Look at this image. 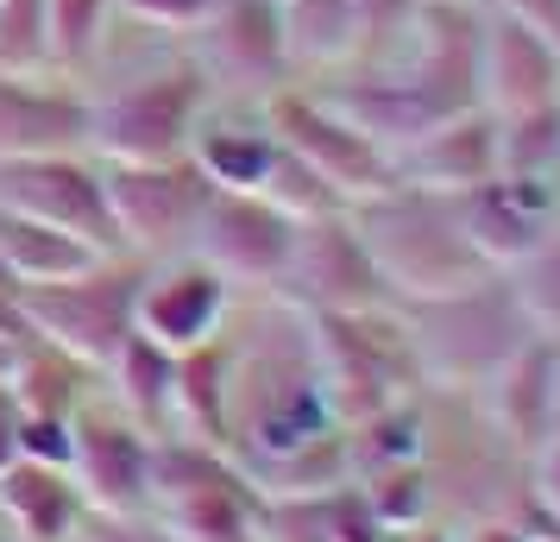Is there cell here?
I'll return each mask as SVG.
<instances>
[{
	"label": "cell",
	"instance_id": "12",
	"mask_svg": "<svg viewBox=\"0 0 560 542\" xmlns=\"http://www.w3.org/2000/svg\"><path fill=\"white\" fill-rule=\"evenodd\" d=\"M0 208L51 221V228L82 233L107 258H132L114 233L102 189V158L95 152H45V158H0Z\"/></svg>",
	"mask_w": 560,
	"mask_h": 542
},
{
	"label": "cell",
	"instance_id": "4",
	"mask_svg": "<svg viewBox=\"0 0 560 542\" xmlns=\"http://www.w3.org/2000/svg\"><path fill=\"white\" fill-rule=\"evenodd\" d=\"M308 335H315V366H322V385H328L340 429L409 397V391H422V366H416L397 303L353 315H308Z\"/></svg>",
	"mask_w": 560,
	"mask_h": 542
},
{
	"label": "cell",
	"instance_id": "34",
	"mask_svg": "<svg viewBox=\"0 0 560 542\" xmlns=\"http://www.w3.org/2000/svg\"><path fill=\"white\" fill-rule=\"evenodd\" d=\"M20 397H13V385L0 379V466L7 461H20Z\"/></svg>",
	"mask_w": 560,
	"mask_h": 542
},
{
	"label": "cell",
	"instance_id": "11",
	"mask_svg": "<svg viewBox=\"0 0 560 542\" xmlns=\"http://www.w3.org/2000/svg\"><path fill=\"white\" fill-rule=\"evenodd\" d=\"M278 297H290L303 315H353V310L397 303L347 208L340 215H315V221L296 228V253H290V272H283Z\"/></svg>",
	"mask_w": 560,
	"mask_h": 542
},
{
	"label": "cell",
	"instance_id": "18",
	"mask_svg": "<svg viewBox=\"0 0 560 542\" xmlns=\"http://www.w3.org/2000/svg\"><path fill=\"white\" fill-rule=\"evenodd\" d=\"M283 139L265 120V102H208V114L196 120L189 158L214 189H265L271 164H278Z\"/></svg>",
	"mask_w": 560,
	"mask_h": 542
},
{
	"label": "cell",
	"instance_id": "15",
	"mask_svg": "<svg viewBox=\"0 0 560 542\" xmlns=\"http://www.w3.org/2000/svg\"><path fill=\"white\" fill-rule=\"evenodd\" d=\"M89 82L32 70L0 77V158H45V152H89Z\"/></svg>",
	"mask_w": 560,
	"mask_h": 542
},
{
	"label": "cell",
	"instance_id": "9",
	"mask_svg": "<svg viewBox=\"0 0 560 542\" xmlns=\"http://www.w3.org/2000/svg\"><path fill=\"white\" fill-rule=\"evenodd\" d=\"M70 436H77V454H70V480H77L82 505L107 517H145L152 505V454L158 436L139 429L102 385L89 391L70 416Z\"/></svg>",
	"mask_w": 560,
	"mask_h": 542
},
{
	"label": "cell",
	"instance_id": "31",
	"mask_svg": "<svg viewBox=\"0 0 560 542\" xmlns=\"http://www.w3.org/2000/svg\"><path fill=\"white\" fill-rule=\"evenodd\" d=\"M77 542H177L158 517H107V511H89L82 517Z\"/></svg>",
	"mask_w": 560,
	"mask_h": 542
},
{
	"label": "cell",
	"instance_id": "16",
	"mask_svg": "<svg viewBox=\"0 0 560 542\" xmlns=\"http://www.w3.org/2000/svg\"><path fill=\"white\" fill-rule=\"evenodd\" d=\"M560 102V51L529 32L523 20L498 13L485 0V38H479V107L491 120L535 114Z\"/></svg>",
	"mask_w": 560,
	"mask_h": 542
},
{
	"label": "cell",
	"instance_id": "7",
	"mask_svg": "<svg viewBox=\"0 0 560 542\" xmlns=\"http://www.w3.org/2000/svg\"><path fill=\"white\" fill-rule=\"evenodd\" d=\"M102 189L114 233L132 258H177L196 240L214 183L196 171V158H171V164H114L102 158Z\"/></svg>",
	"mask_w": 560,
	"mask_h": 542
},
{
	"label": "cell",
	"instance_id": "19",
	"mask_svg": "<svg viewBox=\"0 0 560 542\" xmlns=\"http://www.w3.org/2000/svg\"><path fill=\"white\" fill-rule=\"evenodd\" d=\"M504 171L498 152V120L485 107H466L454 120H441L434 132H422L409 152H397V183H422V189H479Z\"/></svg>",
	"mask_w": 560,
	"mask_h": 542
},
{
	"label": "cell",
	"instance_id": "23",
	"mask_svg": "<svg viewBox=\"0 0 560 542\" xmlns=\"http://www.w3.org/2000/svg\"><path fill=\"white\" fill-rule=\"evenodd\" d=\"M102 246H89L82 233L51 228V221H32V215H13L0 208V272L7 285L26 290V285H63L89 265H102Z\"/></svg>",
	"mask_w": 560,
	"mask_h": 542
},
{
	"label": "cell",
	"instance_id": "38",
	"mask_svg": "<svg viewBox=\"0 0 560 542\" xmlns=\"http://www.w3.org/2000/svg\"><path fill=\"white\" fill-rule=\"evenodd\" d=\"M0 542H13V530H7V523H0Z\"/></svg>",
	"mask_w": 560,
	"mask_h": 542
},
{
	"label": "cell",
	"instance_id": "24",
	"mask_svg": "<svg viewBox=\"0 0 560 542\" xmlns=\"http://www.w3.org/2000/svg\"><path fill=\"white\" fill-rule=\"evenodd\" d=\"M107 379H114L107 397H114L139 429H152V436H171V429H177V354H171V347H158V341H145L132 328L127 347L107 360Z\"/></svg>",
	"mask_w": 560,
	"mask_h": 542
},
{
	"label": "cell",
	"instance_id": "17",
	"mask_svg": "<svg viewBox=\"0 0 560 542\" xmlns=\"http://www.w3.org/2000/svg\"><path fill=\"white\" fill-rule=\"evenodd\" d=\"M485 416L498 423V436L516 448V454H541L555 441V341L529 335L516 354H510L491 379L479 385Z\"/></svg>",
	"mask_w": 560,
	"mask_h": 542
},
{
	"label": "cell",
	"instance_id": "26",
	"mask_svg": "<svg viewBox=\"0 0 560 542\" xmlns=\"http://www.w3.org/2000/svg\"><path fill=\"white\" fill-rule=\"evenodd\" d=\"M498 152H504L510 177L560 183V102L535 107V114H510V120H498Z\"/></svg>",
	"mask_w": 560,
	"mask_h": 542
},
{
	"label": "cell",
	"instance_id": "3",
	"mask_svg": "<svg viewBox=\"0 0 560 542\" xmlns=\"http://www.w3.org/2000/svg\"><path fill=\"white\" fill-rule=\"evenodd\" d=\"M422 366V385H447V391H479L498 366L535 335L523 310H516V290L504 272H491L479 285L441 290V297H409L397 303Z\"/></svg>",
	"mask_w": 560,
	"mask_h": 542
},
{
	"label": "cell",
	"instance_id": "8",
	"mask_svg": "<svg viewBox=\"0 0 560 542\" xmlns=\"http://www.w3.org/2000/svg\"><path fill=\"white\" fill-rule=\"evenodd\" d=\"M183 51L196 57V70L221 102H265L296 82L290 51H283L278 0H214V13L183 38Z\"/></svg>",
	"mask_w": 560,
	"mask_h": 542
},
{
	"label": "cell",
	"instance_id": "27",
	"mask_svg": "<svg viewBox=\"0 0 560 542\" xmlns=\"http://www.w3.org/2000/svg\"><path fill=\"white\" fill-rule=\"evenodd\" d=\"M51 70V0H0V77Z\"/></svg>",
	"mask_w": 560,
	"mask_h": 542
},
{
	"label": "cell",
	"instance_id": "10",
	"mask_svg": "<svg viewBox=\"0 0 560 542\" xmlns=\"http://www.w3.org/2000/svg\"><path fill=\"white\" fill-rule=\"evenodd\" d=\"M296 215H283L271 196H258V189H214L202 208V221H196V240H189V253L214 265L221 278H228L240 297H253V290H278L283 272H290V253H296Z\"/></svg>",
	"mask_w": 560,
	"mask_h": 542
},
{
	"label": "cell",
	"instance_id": "20",
	"mask_svg": "<svg viewBox=\"0 0 560 542\" xmlns=\"http://www.w3.org/2000/svg\"><path fill=\"white\" fill-rule=\"evenodd\" d=\"M82 505L70 466H45V461H7L0 466V523L13 530V542H77Z\"/></svg>",
	"mask_w": 560,
	"mask_h": 542
},
{
	"label": "cell",
	"instance_id": "30",
	"mask_svg": "<svg viewBox=\"0 0 560 542\" xmlns=\"http://www.w3.org/2000/svg\"><path fill=\"white\" fill-rule=\"evenodd\" d=\"M70 454H77L70 416H45V411H26V416H20V461L70 466Z\"/></svg>",
	"mask_w": 560,
	"mask_h": 542
},
{
	"label": "cell",
	"instance_id": "21",
	"mask_svg": "<svg viewBox=\"0 0 560 542\" xmlns=\"http://www.w3.org/2000/svg\"><path fill=\"white\" fill-rule=\"evenodd\" d=\"M258 542H397V537L372 517V505L359 498V486H334V492L265 498Z\"/></svg>",
	"mask_w": 560,
	"mask_h": 542
},
{
	"label": "cell",
	"instance_id": "25",
	"mask_svg": "<svg viewBox=\"0 0 560 542\" xmlns=\"http://www.w3.org/2000/svg\"><path fill=\"white\" fill-rule=\"evenodd\" d=\"M114 32V0H51V70L89 82Z\"/></svg>",
	"mask_w": 560,
	"mask_h": 542
},
{
	"label": "cell",
	"instance_id": "33",
	"mask_svg": "<svg viewBox=\"0 0 560 542\" xmlns=\"http://www.w3.org/2000/svg\"><path fill=\"white\" fill-rule=\"evenodd\" d=\"M529 480H535V498H541V511L560 523V436L529 461Z\"/></svg>",
	"mask_w": 560,
	"mask_h": 542
},
{
	"label": "cell",
	"instance_id": "28",
	"mask_svg": "<svg viewBox=\"0 0 560 542\" xmlns=\"http://www.w3.org/2000/svg\"><path fill=\"white\" fill-rule=\"evenodd\" d=\"M504 278H510V290H516L523 322H529L535 335L560 341V233L548 240V246H535L523 265H510Z\"/></svg>",
	"mask_w": 560,
	"mask_h": 542
},
{
	"label": "cell",
	"instance_id": "6",
	"mask_svg": "<svg viewBox=\"0 0 560 542\" xmlns=\"http://www.w3.org/2000/svg\"><path fill=\"white\" fill-rule=\"evenodd\" d=\"M265 120L283 139V152L303 158L347 208L365 203V196H378L384 183H397V158L384 152L378 139H365L340 107L322 102L315 82H290L278 95H265Z\"/></svg>",
	"mask_w": 560,
	"mask_h": 542
},
{
	"label": "cell",
	"instance_id": "37",
	"mask_svg": "<svg viewBox=\"0 0 560 542\" xmlns=\"http://www.w3.org/2000/svg\"><path fill=\"white\" fill-rule=\"evenodd\" d=\"M555 436H560V341H555Z\"/></svg>",
	"mask_w": 560,
	"mask_h": 542
},
{
	"label": "cell",
	"instance_id": "14",
	"mask_svg": "<svg viewBox=\"0 0 560 542\" xmlns=\"http://www.w3.org/2000/svg\"><path fill=\"white\" fill-rule=\"evenodd\" d=\"M454 203H459V221H466V240L479 246L491 272L523 265L535 246H548L560 233V183H541V177L498 171L479 189H459Z\"/></svg>",
	"mask_w": 560,
	"mask_h": 542
},
{
	"label": "cell",
	"instance_id": "5",
	"mask_svg": "<svg viewBox=\"0 0 560 542\" xmlns=\"http://www.w3.org/2000/svg\"><path fill=\"white\" fill-rule=\"evenodd\" d=\"M139 272H145V258H102L77 278H63V285H26L20 290V315H26V328L38 341H51L70 360L107 372V360L132 335Z\"/></svg>",
	"mask_w": 560,
	"mask_h": 542
},
{
	"label": "cell",
	"instance_id": "35",
	"mask_svg": "<svg viewBox=\"0 0 560 542\" xmlns=\"http://www.w3.org/2000/svg\"><path fill=\"white\" fill-rule=\"evenodd\" d=\"M459 542H529V537L504 517H479V523H459Z\"/></svg>",
	"mask_w": 560,
	"mask_h": 542
},
{
	"label": "cell",
	"instance_id": "29",
	"mask_svg": "<svg viewBox=\"0 0 560 542\" xmlns=\"http://www.w3.org/2000/svg\"><path fill=\"white\" fill-rule=\"evenodd\" d=\"M114 13L132 20V26L164 32V38H189L214 13V0H114Z\"/></svg>",
	"mask_w": 560,
	"mask_h": 542
},
{
	"label": "cell",
	"instance_id": "22",
	"mask_svg": "<svg viewBox=\"0 0 560 542\" xmlns=\"http://www.w3.org/2000/svg\"><path fill=\"white\" fill-rule=\"evenodd\" d=\"M283 51L296 82L340 77L359 64V7L353 0H278Z\"/></svg>",
	"mask_w": 560,
	"mask_h": 542
},
{
	"label": "cell",
	"instance_id": "2",
	"mask_svg": "<svg viewBox=\"0 0 560 542\" xmlns=\"http://www.w3.org/2000/svg\"><path fill=\"white\" fill-rule=\"evenodd\" d=\"M89 152L114 158V164H171V158H189V139H196V120L208 114L214 89L196 70V57L171 51V57H145L132 70H114V77L89 82Z\"/></svg>",
	"mask_w": 560,
	"mask_h": 542
},
{
	"label": "cell",
	"instance_id": "1",
	"mask_svg": "<svg viewBox=\"0 0 560 542\" xmlns=\"http://www.w3.org/2000/svg\"><path fill=\"white\" fill-rule=\"evenodd\" d=\"M347 215H353L365 253L378 258V272H384V285H390L397 303H409V297H441V290L491 278V265H485L479 246L466 240L459 203L447 189L384 183L378 196L353 203Z\"/></svg>",
	"mask_w": 560,
	"mask_h": 542
},
{
	"label": "cell",
	"instance_id": "13",
	"mask_svg": "<svg viewBox=\"0 0 560 542\" xmlns=\"http://www.w3.org/2000/svg\"><path fill=\"white\" fill-rule=\"evenodd\" d=\"M240 290L202 265L196 253H177V258H145L139 272V297H132V328L171 354H189L228 328Z\"/></svg>",
	"mask_w": 560,
	"mask_h": 542
},
{
	"label": "cell",
	"instance_id": "32",
	"mask_svg": "<svg viewBox=\"0 0 560 542\" xmlns=\"http://www.w3.org/2000/svg\"><path fill=\"white\" fill-rule=\"evenodd\" d=\"M491 7L510 13V20H523L529 32H541V38L560 51V0H491Z\"/></svg>",
	"mask_w": 560,
	"mask_h": 542
},
{
	"label": "cell",
	"instance_id": "36",
	"mask_svg": "<svg viewBox=\"0 0 560 542\" xmlns=\"http://www.w3.org/2000/svg\"><path fill=\"white\" fill-rule=\"evenodd\" d=\"M13 354H20V341H13V335H0V379L13 372Z\"/></svg>",
	"mask_w": 560,
	"mask_h": 542
}]
</instances>
